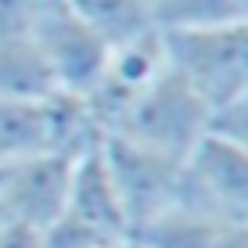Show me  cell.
<instances>
[{
    "mask_svg": "<svg viewBox=\"0 0 248 248\" xmlns=\"http://www.w3.org/2000/svg\"><path fill=\"white\" fill-rule=\"evenodd\" d=\"M230 7H234V18L248 25V0H230Z\"/></svg>",
    "mask_w": 248,
    "mask_h": 248,
    "instance_id": "13",
    "label": "cell"
},
{
    "mask_svg": "<svg viewBox=\"0 0 248 248\" xmlns=\"http://www.w3.org/2000/svg\"><path fill=\"white\" fill-rule=\"evenodd\" d=\"M105 248H140L137 241H119V245H105Z\"/></svg>",
    "mask_w": 248,
    "mask_h": 248,
    "instance_id": "14",
    "label": "cell"
},
{
    "mask_svg": "<svg viewBox=\"0 0 248 248\" xmlns=\"http://www.w3.org/2000/svg\"><path fill=\"white\" fill-rule=\"evenodd\" d=\"M176 209L230 219V223H248V155L219 133H209L184 158Z\"/></svg>",
    "mask_w": 248,
    "mask_h": 248,
    "instance_id": "5",
    "label": "cell"
},
{
    "mask_svg": "<svg viewBox=\"0 0 248 248\" xmlns=\"http://www.w3.org/2000/svg\"><path fill=\"white\" fill-rule=\"evenodd\" d=\"M76 158L79 155H32L0 162V219L22 223L36 234L50 227L68 198Z\"/></svg>",
    "mask_w": 248,
    "mask_h": 248,
    "instance_id": "6",
    "label": "cell"
},
{
    "mask_svg": "<svg viewBox=\"0 0 248 248\" xmlns=\"http://www.w3.org/2000/svg\"><path fill=\"white\" fill-rule=\"evenodd\" d=\"M58 0H0V36H32Z\"/></svg>",
    "mask_w": 248,
    "mask_h": 248,
    "instance_id": "10",
    "label": "cell"
},
{
    "mask_svg": "<svg viewBox=\"0 0 248 248\" xmlns=\"http://www.w3.org/2000/svg\"><path fill=\"white\" fill-rule=\"evenodd\" d=\"M32 40L44 50L62 93H72V97H87L97 87L101 72L108 65V50H112L72 11L68 0H58L40 18V25L32 29Z\"/></svg>",
    "mask_w": 248,
    "mask_h": 248,
    "instance_id": "7",
    "label": "cell"
},
{
    "mask_svg": "<svg viewBox=\"0 0 248 248\" xmlns=\"http://www.w3.org/2000/svg\"><path fill=\"white\" fill-rule=\"evenodd\" d=\"M0 248H40V234L22 223L0 219Z\"/></svg>",
    "mask_w": 248,
    "mask_h": 248,
    "instance_id": "12",
    "label": "cell"
},
{
    "mask_svg": "<svg viewBox=\"0 0 248 248\" xmlns=\"http://www.w3.org/2000/svg\"><path fill=\"white\" fill-rule=\"evenodd\" d=\"M119 241H133V230L108 173L101 140H93L76 158L68 198L54 223L40 230V248H105Z\"/></svg>",
    "mask_w": 248,
    "mask_h": 248,
    "instance_id": "1",
    "label": "cell"
},
{
    "mask_svg": "<svg viewBox=\"0 0 248 248\" xmlns=\"http://www.w3.org/2000/svg\"><path fill=\"white\" fill-rule=\"evenodd\" d=\"M212 133H219L223 140H230L248 155V93H241L237 101L223 105L212 115Z\"/></svg>",
    "mask_w": 248,
    "mask_h": 248,
    "instance_id": "11",
    "label": "cell"
},
{
    "mask_svg": "<svg viewBox=\"0 0 248 248\" xmlns=\"http://www.w3.org/2000/svg\"><path fill=\"white\" fill-rule=\"evenodd\" d=\"M166 62L191 87L212 115L248 93V25H198V29H162Z\"/></svg>",
    "mask_w": 248,
    "mask_h": 248,
    "instance_id": "2",
    "label": "cell"
},
{
    "mask_svg": "<svg viewBox=\"0 0 248 248\" xmlns=\"http://www.w3.org/2000/svg\"><path fill=\"white\" fill-rule=\"evenodd\" d=\"M62 93L32 36H0V101H44Z\"/></svg>",
    "mask_w": 248,
    "mask_h": 248,
    "instance_id": "9",
    "label": "cell"
},
{
    "mask_svg": "<svg viewBox=\"0 0 248 248\" xmlns=\"http://www.w3.org/2000/svg\"><path fill=\"white\" fill-rule=\"evenodd\" d=\"M140 248H248V223L198 216L187 209H173L151 230L137 237Z\"/></svg>",
    "mask_w": 248,
    "mask_h": 248,
    "instance_id": "8",
    "label": "cell"
},
{
    "mask_svg": "<svg viewBox=\"0 0 248 248\" xmlns=\"http://www.w3.org/2000/svg\"><path fill=\"white\" fill-rule=\"evenodd\" d=\"M101 151H105L108 173L115 180V191L123 198L126 219H130L137 241L144 230H151L180 205L184 162L140 148L133 140H123V137H101Z\"/></svg>",
    "mask_w": 248,
    "mask_h": 248,
    "instance_id": "4",
    "label": "cell"
},
{
    "mask_svg": "<svg viewBox=\"0 0 248 248\" xmlns=\"http://www.w3.org/2000/svg\"><path fill=\"white\" fill-rule=\"evenodd\" d=\"M209 133H212V108L173 68H166L119 115V123L105 137H123V140H133L140 148L184 162Z\"/></svg>",
    "mask_w": 248,
    "mask_h": 248,
    "instance_id": "3",
    "label": "cell"
}]
</instances>
